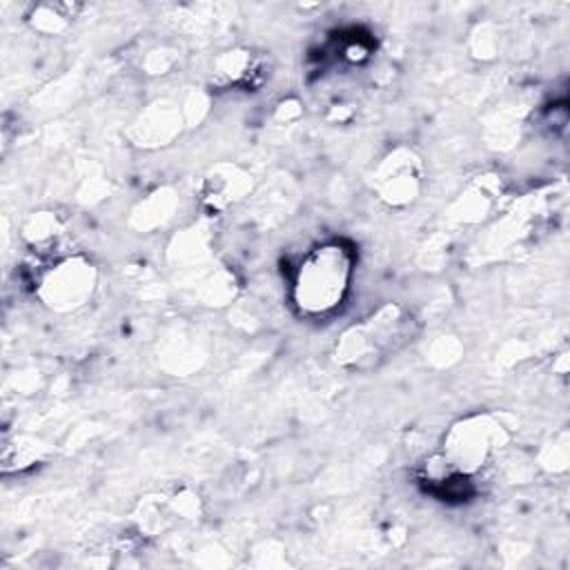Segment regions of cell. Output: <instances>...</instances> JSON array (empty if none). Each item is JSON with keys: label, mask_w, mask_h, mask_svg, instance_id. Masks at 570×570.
Masks as SVG:
<instances>
[{"label": "cell", "mask_w": 570, "mask_h": 570, "mask_svg": "<svg viewBox=\"0 0 570 570\" xmlns=\"http://www.w3.org/2000/svg\"><path fill=\"white\" fill-rule=\"evenodd\" d=\"M410 316L399 305H385L345 330L336 343V361L352 370H367L407 341Z\"/></svg>", "instance_id": "7a4b0ae2"}, {"label": "cell", "mask_w": 570, "mask_h": 570, "mask_svg": "<svg viewBox=\"0 0 570 570\" xmlns=\"http://www.w3.org/2000/svg\"><path fill=\"white\" fill-rule=\"evenodd\" d=\"M31 22L36 29L40 31H60L69 18L67 13H60V7H53V4H40L31 11Z\"/></svg>", "instance_id": "8992f818"}, {"label": "cell", "mask_w": 570, "mask_h": 570, "mask_svg": "<svg viewBox=\"0 0 570 570\" xmlns=\"http://www.w3.org/2000/svg\"><path fill=\"white\" fill-rule=\"evenodd\" d=\"M354 252L341 240L309 249L292 281V303L303 316L318 318L334 314L352 285Z\"/></svg>", "instance_id": "6da1fadb"}, {"label": "cell", "mask_w": 570, "mask_h": 570, "mask_svg": "<svg viewBox=\"0 0 570 570\" xmlns=\"http://www.w3.org/2000/svg\"><path fill=\"white\" fill-rule=\"evenodd\" d=\"M503 436L501 425L490 414H476L450 428L443 443V463L456 474L481 470Z\"/></svg>", "instance_id": "3957f363"}, {"label": "cell", "mask_w": 570, "mask_h": 570, "mask_svg": "<svg viewBox=\"0 0 570 570\" xmlns=\"http://www.w3.org/2000/svg\"><path fill=\"white\" fill-rule=\"evenodd\" d=\"M374 187L385 205H410L421 189V160L407 149H396L387 154V158L376 169Z\"/></svg>", "instance_id": "5b68a950"}, {"label": "cell", "mask_w": 570, "mask_h": 570, "mask_svg": "<svg viewBox=\"0 0 570 570\" xmlns=\"http://www.w3.org/2000/svg\"><path fill=\"white\" fill-rule=\"evenodd\" d=\"M94 283L96 274L87 261L78 256H62L42 267L36 278V294L49 307L65 312L85 305L94 292Z\"/></svg>", "instance_id": "277c9868"}]
</instances>
